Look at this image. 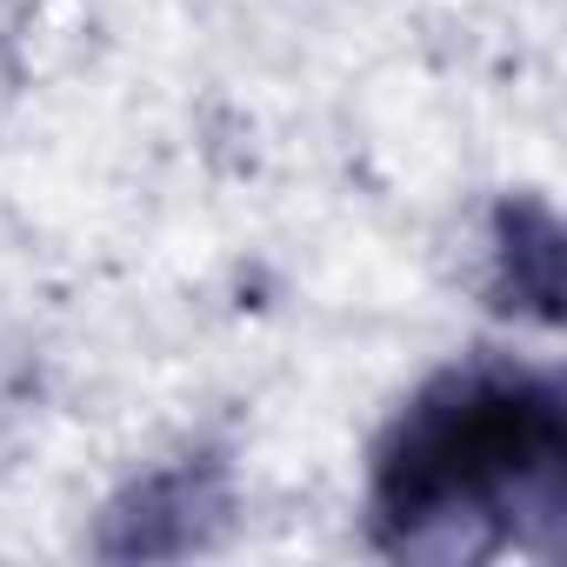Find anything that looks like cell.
Returning a JSON list of instances; mask_svg holds the SVG:
<instances>
[{"instance_id":"1","label":"cell","mask_w":567,"mask_h":567,"mask_svg":"<svg viewBox=\"0 0 567 567\" xmlns=\"http://www.w3.org/2000/svg\"><path fill=\"white\" fill-rule=\"evenodd\" d=\"M560 487V394L514 368H467L441 374L388 434L374 527L414 560H481L520 520H554Z\"/></svg>"},{"instance_id":"2","label":"cell","mask_w":567,"mask_h":567,"mask_svg":"<svg viewBox=\"0 0 567 567\" xmlns=\"http://www.w3.org/2000/svg\"><path fill=\"white\" fill-rule=\"evenodd\" d=\"M207 514H220V494L194 467L187 474H161L114 514V527H127V534H107L101 547L107 554H161V527H174L167 540H174V554H187V547H200V520Z\"/></svg>"}]
</instances>
